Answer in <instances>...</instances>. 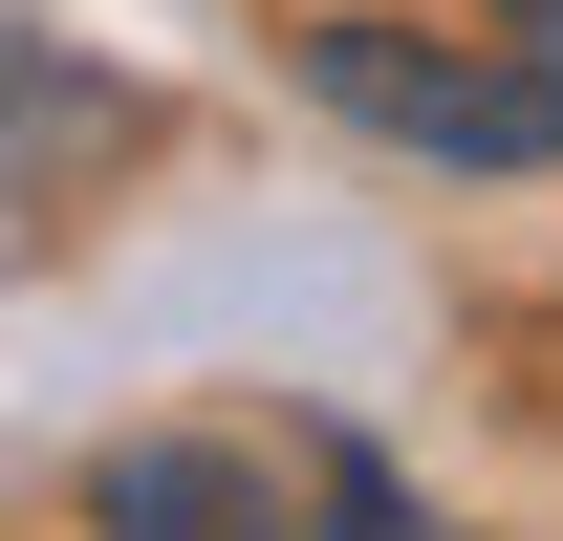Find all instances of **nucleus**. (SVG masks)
Here are the masks:
<instances>
[{"label":"nucleus","instance_id":"1","mask_svg":"<svg viewBox=\"0 0 563 541\" xmlns=\"http://www.w3.org/2000/svg\"><path fill=\"white\" fill-rule=\"evenodd\" d=\"M303 87H325L347 131L433 152V174H542L563 152V0H498V22H390V0H347V22H303Z\"/></svg>","mask_w":563,"mask_h":541},{"label":"nucleus","instance_id":"2","mask_svg":"<svg viewBox=\"0 0 563 541\" xmlns=\"http://www.w3.org/2000/svg\"><path fill=\"white\" fill-rule=\"evenodd\" d=\"M87 541H433V520H412V476L368 433L196 411V433H109L87 455Z\"/></svg>","mask_w":563,"mask_h":541}]
</instances>
